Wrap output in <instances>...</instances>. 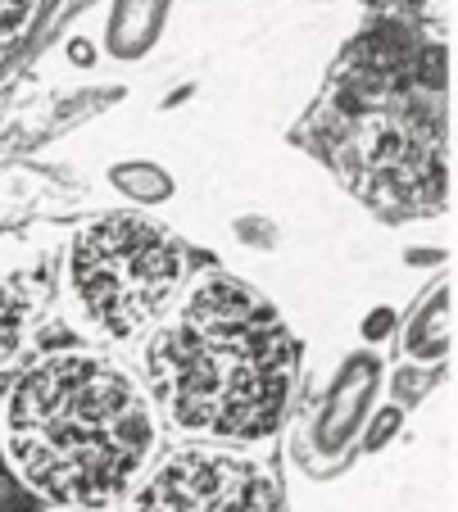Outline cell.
<instances>
[{
  "mask_svg": "<svg viewBox=\"0 0 458 512\" xmlns=\"http://www.w3.org/2000/svg\"><path fill=\"white\" fill-rule=\"evenodd\" d=\"M146 377L182 431L264 440L291 399L295 345L254 290L205 277L150 336Z\"/></svg>",
  "mask_w": 458,
  "mask_h": 512,
  "instance_id": "obj_1",
  "label": "cell"
},
{
  "mask_svg": "<svg viewBox=\"0 0 458 512\" xmlns=\"http://www.w3.org/2000/svg\"><path fill=\"white\" fill-rule=\"evenodd\" d=\"M155 417L123 368L91 354L32 363L5 399V449L37 494L105 508L146 467Z\"/></svg>",
  "mask_w": 458,
  "mask_h": 512,
  "instance_id": "obj_2",
  "label": "cell"
},
{
  "mask_svg": "<svg viewBox=\"0 0 458 512\" xmlns=\"http://www.w3.org/2000/svg\"><path fill=\"white\" fill-rule=\"evenodd\" d=\"M69 277L82 313L105 336H137L173 300L182 281V254L155 223L118 213L73 236Z\"/></svg>",
  "mask_w": 458,
  "mask_h": 512,
  "instance_id": "obj_3",
  "label": "cell"
},
{
  "mask_svg": "<svg viewBox=\"0 0 458 512\" xmlns=\"http://www.w3.org/2000/svg\"><path fill=\"white\" fill-rule=\"evenodd\" d=\"M132 512H282V499L268 472L250 458L182 449L146 481Z\"/></svg>",
  "mask_w": 458,
  "mask_h": 512,
  "instance_id": "obj_4",
  "label": "cell"
},
{
  "mask_svg": "<svg viewBox=\"0 0 458 512\" xmlns=\"http://www.w3.org/2000/svg\"><path fill=\"white\" fill-rule=\"evenodd\" d=\"M37 286L32 277H0V363L19 354L23 336H28V322L37 313Z\"/></svg>",
  "mask_w": 458,
  "mask_h": 512,
  "instance_id": "obj_5",
  "label": "cell"
},
{
  "mask_svg": "<svg viewBox=\"0 0 458 512\" xmlns=\"http://www.w3.org/2000/svg\"><path fill=\"white\" fill-rule=\"evenodd\" d=\"M32 5L37 0H0V46L23 32V23L32 19Z\"/></svg>",
  "mask_w": 458,
  "mask_h": 512,
  "instance_id": "obj_6",
  "label": "cell"
}]
</instances>
